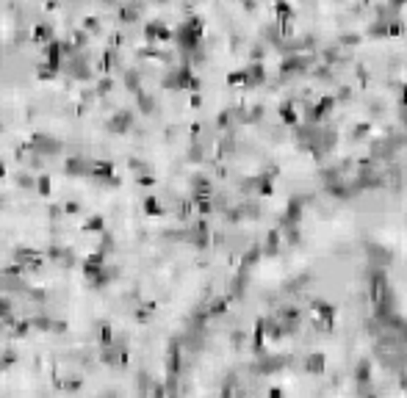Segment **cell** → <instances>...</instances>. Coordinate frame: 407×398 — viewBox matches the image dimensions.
I'll list each match as a JSON object with an SVG mask.
<instances>
[{
	"label": "cell",
	"mask_w": 407,
	"mask_h": 398,
	"mask_svg": "<svg viewBox=\"0 0 407 398\" xmlns=\"http://www.w3.org/2000/svg\"><path fill=\"white\" fill-rule=\"evenodd\" d=\"M155 36H164V28L161 25H147V39H155Z\"/></svg>",
	"instance_id": "cell-3"
},
{
	"label": "cell",
	"mask_w": 407,
	"mask_h": 398,
	"mask_svg": "<svg viewBox=\"0 0 407 398\" xmlns=\"http://www.w3.org/2000/svg\"><path fill=\"white\" fill-rule=\"evenodd\" d=\"M100 92H103V94L111 92V80H103V83H100Z\"/></svg>",
	"instance_id": "cell-4"
},
{
	"label": "cell",
	"mask_w": 407,
	"mask_h": 398,
	"mask_svg": "<svg viewBox=\"0 0 407 398\" xmlns=\"http://www.w3.org/2000/svg\"><path fill=\"white\" fill-rule=\"evenodd\" d=\"M127 125H131V114H125V111H119V114H114V119H111V127L114 133H122V130H125Z\"/></svg>",
	"instance_id": "cell-1"
},
{
	"label": "cell",
	"mask_w": 407,
	"mask_h": 398,
	"mask_svg": "<svg viewBox=\"0 0 407 398\" xmlns=\"http://www.w3.org/2000/svg\"><path fill=\"white\" fill-rule=\"evenodd\" d=\"M125 86H127V92H139V75H136V72H127V75H125Z\"/></svg>",
	"instance_id": "cell-2"
}]
</instances>
